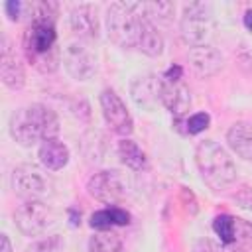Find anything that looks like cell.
<instances>
[{
  "instance_id": "cell-1",
  "label": "cell",
  "mask_w": 252,
  "mask_h": 252,
  "mask_svg": "<svg viewBox=\"0 0 252 252\" xmlns=\"http://www.w3.org/2000/svg\"><path fill=\"white\" fill-rule=\"evenodd\" d=\"M30 16V22L24 32V53L28 61L39 73H53L61 63V51L57 45L55 20L59 14V4L51 0L28 2L24 16Z\"/></svg>"
},
{
  "instance_id": "cell-2",
  "label": "cell",
  "mask_w": 252,
  "mask_h": 252,
  "mask_svg": "<svg viewBox=\"0 0 252 252\" xmlns=\"http://www.w3.org/2000/svg\"><path fill=\"white\" fill-rule=\"evenodd\" d=\"M57 134L59 118L49 106L41 102L22 106L10 118V136L24 148L57 138Z\"/></svg>"
},
{
  "instance_id": "cell-3",
  "label": "cell",
  "mask_w": 252,
  "mask_h": 252,
  "mask_svg": "<svg viewBox=\"0 0 252 252\" xmlns=\"http://www.w3.org/2000/svg\"><path fill=\"white\" fill-rule=\"evenodd\" d=\"M146 20V6L142 2H114L106 10L108 37L122 49H138Z\"/></svg>"
},
{
  "instance_id": "cell-4",
  "label": "cell",
  "mask_w": 252,
  "mask_h": 252,
  "mask_svg": "<svg viewBox=\"0 0 252 252\" xmlns=\"http://www.w3.org/2000/svg\"><path fill=\"white\" fill-rule=\"evenodd\" d=\"M195 163L201 179L215 191H222L236 181V165L232 158L215 140L199 142L195 150Z\"/></svg>"
},
{
  "instance_id": "cell-5",
  "label": "cell",
  "mask_w": 252,
  "mask_h": 252,
  "mask_svg": "<svg viewBox=\"0 0 252 252\" xmlns=\"http://www.w3.org/2000/svg\"><path fill=\"white\" fill-rule=\"evenodd\" d=\"M12 189L26 201H43L53 193V179L47 169L35 163H18L10 177Z\"/></svg>"
},
{
  "instance_id": "cell-6",
  "label": "cell",
  "mask_w": 252,
  "mask_h": 252,
  "mask_svg": "<svg viewBox=\"0 0 252 252\" xmlns=\"http://www.w3.org/2000/svg\"><path fill=\"white\" fill-rule=\"evenodd\" d=\"M179 32L185 43L191 47L195 45H205L207 39L213 33V10L205 2H191L185 4L181 22H179Z\"/></svg>"
},
{
  "instance_id": "cell-7",
  "label": "cell",
  "mask_w": 252,
  "mask_h": 252,
  "mask_svg": "<svg viewBox=\"0 0 252 252\" xmlns=\"http://www.w3.org/2000/svg\"><path fill=\"white\" fill-rule=\"evenodd\" d=\"M55 222V213L45 201H24L14 211V224L24 236L43 234Z\"/></svg>"
},
{
  "instance_id": "cell-8",
  "label": "cell",
  "mask_w": 252,
  "mask_h": 252,
  "mask_svg": "<svg viewBox=\"0 0 252 252\" xmlns=\"http://www.w3.org/2000/svg\"><path fill=\"white\" fill-rule=\"evenodd\" d=\"M87 191L93 199L106 203V205H114L126 195V185H124V179L118 171L102 169V171H96L89 177Z\"/></svg>"
},
{
  "instance_id": "cell-9",
  "label": "cell",
  "mask_w": 252,
  "mask_h": 252,
  "mask_svg": "<svg viewBox=\"0 0 252 252\" xmlns=\"http://www.w3.org/2000/svg\"><path fill=\"white\" fill-rule=\"evenodd\" d=\"M98 102L102 108V116H104L106 124L112 128V132H116L120 136H130L134 130V120H132V114L126 108L124 100L112 89H104L98 96Z\"/></svg>"
},
{
  "instance_id": "cell-10",
  "label": "cell",
  "mask_w": 252,
  "mask_h": 252,
  "mask_svg": "<svg viewBox=\"0 0 252 252\" xmlns=\"http://www.w3.org/2000/svg\"><path fill=\"white\" fill-rule=\"evenodd\" d=\"M63 67L73 79L87 81L96 71V57L85 41H73L63 51Z\"/></svg>"
},
{
  "instance_id": "cell-11",
  "label": "cell",
  "mask_w": 252,
  "mask_h": 252,
  "mask_svg": "<svg viewBox=\"0 0 252 252\" xmlns=\"http://www.w3.org/2000/svg\"><path fill=\"white\" fill-rule=\"evenodd\" d=\"M130 94L140 108L152 110L158 102H161V77L158 75H140L130 83Z\"/></svg>"
},
{
  "instance_id": "cell-12",
  "label": "cell",
  "mask_w": 252,
  "mask_h": 252,
  "mask_svg": "<svg viewBox=\"0 0 252 252\" xmlns=\"http://www.w3.org/2000/svg\"><path fill=\"white\" fill-rule=\"evenodd\" d=\"M0 77L2 83L12 89L18 91L26 85V71H24V63L20 61V57L16 55V51L10 47L8 39H2V53H0Z\"/></svg>"
},
{
  "instance_id": "cell-13",
  "label": "cell",
  "mask_w": 252,
  "mask_h": 252,
  "mask_svg": "<svg viewBox=\"0 0 252 252\" xmlns=\"http://www.w3.org/2000/svg\"><path fill=\"white\" fill-rule=\"evenodd\" d=\"M189 63H191V67L195 69L197 75L213 77L222 69L224 57L217 47L205 43V45H195V47L189 49Z\"/></svg>"
},
{
  "instance_id": "cell-14",
  "label": "cell",
  "mask_w": 252,
  "mask_h": 252,
  "mask_svg": "<svg viewBox=\"0 0 252 252\" xmlns=\"http://www.w3.org/2000/svg\"><path fill=\"white\" fill-rule=\"evenodd\" d=\"M161 104L175 118H181L191 108V93L181 81H165L161 77Z\"/></svg>"
},
{
  "instance_id": "cell-15",
  "label": "cell",
  "mask_w": 252,
  "mask_h": 252,
  "mask_svg": "<svg viewBox=\"0 0 252 252\" xmlns=\"http://www.w3.org/2000/svg\"><path fill=\"white\" fill-rule=\"evenodd\" d=\"M69 24L75 35L81 39H96L98 37V16L93 4L73 6L69 12Z\"/></svg>"
},
{
  "instance_id": "cell-16",
  "label": "cell",
  "mask_w": 252,
  "mask_h": 252,
  "mask_svg": "<svg viewBox=\"0 0 252 252\" xmlns=\"http://www.w3.org/2000/svg\"><path fill=\"white\" fill-rule=\"evenodd\" d=\"M37 158L47 171H59L69 163V148L61 140L51 138L39 146Z\"/></svg>"
},
{
  "instance_id": "cell-17",
  "label": "cell",
  "mask_w": 252,
  "mask_h": 252,
  "mask_svg": "<svg viewBox=\"0 0 252 252\" xmlns=\"http://www.w3.org/2000/svg\"><path fill=\"white\" fill-rule=\"evenodd\" d=\"M228 148L242 159H252V122H234L226 130Z\"/></svg>"
},
{
  "instance_id": "cell-18",
  "label": "cell",
  "mask_w": 252,
  "mask_h": 252,
  "mask_svg": "<svg viewBox=\"0 0 252 252\" xmlns=\"http://www.w3.org/2000/svg\"><path fill=\"white\" fill-rule=\"evenodd\" d=\"M116 152H118L120 161H122L126 167H130V169H134V171H142V169L148 167V156H146V152H144L134 140L122 138V140L118 142V146H116Z\"/></svg>"
},
{
  "instance_id": "cell-19",
  "label": "cell",
  "mask_w": 252,
  "mask_h": 252,
  "mask_svg": "<svg viewBox=\"0 0 252 252\" xmlns=\"http://www.w3.org/2000/svg\"><path fill=\"white\" fill-rule=\"evenodd\" d=\"M138 49L148 57H159L163 53V37L150 20H146V24H144V30H142V35L138 41Z\"/></svg>"
},
{
  "instance_id": "cell-20",
  "label": "cell",
  "mask_w": 252,
  "mask_h": 252,
  "mask_svg": "<svg viewBox=\"0 0 252 252\" xmlns=\"http://www.w3.org/2000/svg\"><path fill=\"white\" fill-rule=\"evenodd\" d=\"M87 252H126L122 238L112 230H98L89 238Z\"/></svg>"
},
{
  "instance_id": "cell-21",
  "label": "cell",
  "mask_w": 252,
  "mask_h": 252,
  "mask_svg": "<svg viewBox=\"0 0 252 252\" xmlns=\"http://www.w3.org/2000/svg\"><path fill=\"white\" fill-rule=\"evenodd\" d=\"M213 230L219 236L220 244L224 248H230L232 240H234V217L232 215H219V217H215Z\"/></svg>"
},
{
  "instance_id": "cell-22",
  "label": "cell",
  "mask_w": 252,
  "mask_h": 252,
  "mask_svg": "<svg viewBox=\"0 0 252 252\" xmlns=\"http://www.w3.org/2000/svg\"><path fill=\"white\" fill-rule=\"evenodd\" d=\"M230 248H236L238 252L252 250V224L248 220L234 217V240Z\"/></svg>"
},
{
  "instance_id": "cell-23",
  "label": "cell",
  "mask_w": 252,
  "mask_h": 252,
  "mask_svg": "<svg viewBox=\"0 0 252 252\" xmlns=\"http://www.w3.org/2000/svg\"><path fill=\"white\" fill-rule=\"evenodd\" d=\"M146 6V16L148 20H161V22H167L173 12H175V6L171 2H148L144 4Z\"/></svg>"
},
{
  "instance_id": "cell-24",
  "label": "cell",
  "mask_w": 252,
  "mask_h": 252,
  "mask_svg": "<svg viewBox=\"0 0 252 252\" xmlns=\"http://www.w3.org/2000/svg\"><path fill=\"white\" fill-rule=\"evenodd\" d=\"M65 246L63 238L59 234H51V236H45L33 244H30L26 248V252H61Z\"/></svg>"
},
{
  "instance_id": "cell-25",
  "label": "cell",
  "mask_w": 252,
  "mask_h": 252,
  "mask_svg": "<svg viewBox=\"0 0 252 252\" xmlns=\"http://www.w3.org/2000/svg\"><path fill=\"white\" fill-rule=\"evenodd\" d=\"M89 224H91L94 230H110L112 226H116L114 217H112V209L108 207V209H100V211L93 213Z\"/></svg>"
},
{
  "instance_id": "cell-26",
  "label": "cell",
  "mask_w": 252,
  "mask_h": 252,
  "mask_svg": "<svg viewBox=\"0 0 252 252\" xmlns=\"http://www.w3.org/2000/svg\"><path fill=\"white\" fill-rule=\"evenodd\" d=\"M211 124V116L207 112H197L187 118V134H201Z\"/></svg>"
},
{
  "instance_id": "cell-27",
  "label": "cell",
  "mask_w": 252,
  "mask_h": 252,
  "mask_svg": "<svg viewBox=\"0 0 252 252\" xmlns=\"http://www.w3.org/2000/svg\"><path fill=\"white\" fill-rule=\"evenodd\" d=\"M232 201H234L240 209H244V211H252V187H248V185L240 187V189L232 195Z\"/></svg>"
},
{
  "instance_id": "cell-28",
  "label": "cell",
  "mask_w": 252,
  "mask_h": 252,
  "mask_svg": "<svg viewBox=\"0 0 252 252\" xmlns=\"http://www.w3.org/2000/svg\"><path fill=\"white\" fill-rule=\"evenodd\" d=\"M4 10H6V16L10 22H18L22 16H24V10H26V2H20V0H8L4 4Z\"/></svg>"
},
{
  "instance_id": "cell-29",
  "label": "cell",
  "mask_w": 252,
  "mask_h": 252,
  "mask_svg": "<svg viewBox=\"0 0 252 252\" xmlns=\"http://www.w3.org/2000/svg\"><path fill=\"white\" fill-rule=\"evenodd\" d=\"M193 252H224V246H219L211 240H199L193 248Z\"/></svg>"
},
{
  "instance_id": "cell-30",
  "label": "cell",
  "mask_w": 252,
  "mask_h": 252,
  "mask_svg": "<svg viewBox=\"0 0 252 252\" xmlns=\"http://www.w3.org/2000/svg\"><path fill=\"white\" fill-rule=\"evenodd\" d=\"M181 75H183V69L179 65H171L165 73H163V79L165 81H181Z\"/></svg>"
},
{
  "instance_id": "cell-31",
  "label": "cell",
  "mask_w": 252,
  "mask_h": 252,
  "mask_svg": "<svg viewBox=\"0 0 252 252\" xmlns=\"http://www.w3.org/2000/svg\"><path fill=\"white\" fill-rule=\"evenodd\" d=\"M2 252H12V244H10L8 234H2Z\"/></svg>"
},
{
  "instance_id": "cell-32",
  "label": "cell",
  "mask_w": 252,
  "mask_h": 252,
  "mask_svg": "<svg viewBox=\"0 0 252 252\" xmlns=\"http://www.w3.org/2000/svg\"><path fill=\"white\" fill-rule=\"evenodd\" d=\"M244 26H246V30L252 32V10H246L244 12Z\"/></svg>"
},
{
  "instance_id": "cell-33",
  "label": "cell",
  "mask_w": 252,
  "mask_h": 252,
  "mask_svg": "<svg viewBox=\"0 0 252 252\" xmlns=\"http://www.w3.org/2000/svg\"><path fill=\"white\" fill-rule=\"evenodd\" d=\"M69 215H71V224H73V226H77V224H79V222H81V220H79V219H81V215H79V217H77V213H75V211H73V209H71V211H69Z\"/></svg>"
}]
</instances>
